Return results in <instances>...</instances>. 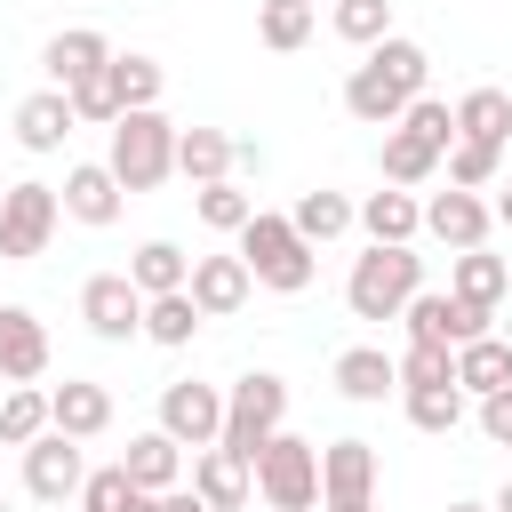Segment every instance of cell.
<instances>
[{
	"label": "cell",
	"instance_id": "obj_1",
	"mask_svg": "<svg viewBox=\"0 0 512 512\" xmlns=\"http://www.w3.org/2000/svg\"><path fill=\"white\" fill-rule=\"evenodd\" d=\"M424 80H432L424 40L384 32V40H376V48H360V64L344 72V112H352V120H368V128H392V120L408 112V96H424Z\"/></svg>",
	"mask_w": 512,
	"mask_h": 512
},
{
	"label": "cell",
	"instance_id": "obj_2",
	"mask_svg": "<svg viewBox=\"0 0 512 512\" xmlns=\"http://www.w3.org/2000/svg\"><path fill=\"white\" fill-rule=\"evenodd\" d=\"M232 240H240L248 280H256V288H272V296H304V288H312V272H320V248H312L280 208H256Z\"/></svg>",
	"mask_w": 512,
	"mask_h": 512
},
{
	"label": "cell",
	"instance_id": "obj_3",
	"mask_svg": "<svg viewBox=\"0 0 512 512\" xmlns=\"http://www.w3.org/2000/svg\"><path fill=\"white\" fill-rule=\"evenodd\" d=\"M416 288H424L416 240H368V256H352L344 304H352V320H400V304H408Z\"/></svg>",
	"mask_w": 512,
	"mask_h": 512
},
{
	"label": "cell",
	"instance_id": "obj_4",
	"mask_svg": "<svg viewBox=\"0 0 512 512\" xmlns=\"http://www.w3.org/2000/svg\"><path fill=\"white\" fill-rule=\"evenodd\" d=\"M104 168L120 176V192H152V184H168V176H176V120H168L160 104L120 112V120H112V152H104Z\"/></svg>",
	"mask_w": 512,
	"mask_h": 512
},
{
	"label": "cell",
	"instance_id": "obj_5",
	"mask_svg": "<svg viewBox=\"0 0 512 512\" xmlns=\"http://www.w3.org/2000/svg\"><path fill=\"white\" fill-rule=\"evenodd\" d=\"M280 424H288V376L248 368L240 384H224V432H216V448H232L240 464H256V448H264Z\"/></svg>",
	"mask_w": 512,
	"mask_h": 512
},
{
	"label": "cell",
	"instance_id": "obj_6",
	"mask_svg": "<svg viewBox=\"0 0 512 512\" xmlns=\"http://www.w3.org/2000/svg\"><path fill=\"white\" fill-rule=\"evenodd\" d=\"M248 472H256V496H264L272 512H312V504H320V440L272 432Z\"/></svg>",
	"mask_w": 512,
	"mask_h": 512
},
{
	"label": "cell",
	"instance_id": "obj_7",
	"mask_svg": "<svg viewBox=\"0 0 512 512\" xmlns=\"http://www.w3.org/2000/svg\"><path fill=\"white\" fill-rule=\"evenodd\" d=\"M56 224H64V200H56V184L24 176V184H8V192H0V256H8V264H32V256H48Z\"/></svg>",
	"mask_w": 512,
	"mask_h": 512
},
{
	"label": "cell",
	"instance_id": "obj_8",
	"mask_svg": "<svg viewBox=\"0 0 512 512\" xmlns=\"http://www.w3.org/2000/svg\"><path fill=\"white\" fill-rule=\"evenodd\" d=\"M264 168V152L248 136H224V128H176V176L184 184H216V176H248Z\"/></svg>",
	"mask_w": 512,
	"mask_h": 512
},
{
	"label": "cell",
	"instance_id": "obj_9",
	"mask_svg": "<svg viewBox=\"0 0 512 512\" xmlns=\"http://www.w3.org/2000/svg\"><path fill=\"white\" fill-rule=\"evenodd\" d=\"M80 320H88V336H104V344L144 336V296H136V280H128V272L80 280Z\"/></svg>",
	"mask_w": 512,
	"mask_h": 512
},
{
	"label": "cell",
	"instance_id": "obj_10",
	"mask_svg": "<svg viewBox=\"0 0 512 512\" xmlns=\"http://www.w3.org/2000/svg\"><path fill=\"white\" fill-rule=\"evenodd\" d=\"M160 432H168L176 448H208V440L224 432V392H216V384H192V376L160 384Z\"/></svg>",
	"mask_w": 512,
	"mask_h": 512
},
{
	"label": "cell",
	"instance_id": "obj_11",
	"mask_svg": "<svg viewBox=\"0 0 512 512\" xmlns=\"http://www.w3.org/2000/svg\"><path fill=\"white\" fill-rule=\"evenodd\" d=\"M80 480H88V456H80V440L48 424V432L24 448V488H32L40 504H64V496H80Z\"/></svg>",
	"mask_w": 512,
	"mask_h": 512
},
{
	"label": "cell",
	"instance_id": "obj_12",
	"mask_svg": "<svg viewBox=\"0 0 512 512\" xmlns=\"http://www.w3.org/2000/svg\"><path fill=\"white\" fill-rule=\"evenodd\" d=\"M56 200H64V216L72 224H88V232H104V224H120V176L104 168V160H72L64 168V184H56Z\"/></svg>",
	"mask_w": 512,
	"mask_h": 512
},
{
	"label": "cell",
	"instance_id": "obj_13",
	"mask_svg": "<svg viewBox=\"0 0 512 512\" xmlns=\"http://www.w3.org/2000/svg\"><path fill=\"white\" fill-rule=\"evenodd\" d=\"M488 224H496V208L480 200V192H432L424 200V232L440 240V248H488Z\"/></svg>",
	"mask_w": 512,
	"mask_h": 512
},
{
	"label": "cell",
	"instance_id": "obj_14",
	"mask_svg": "<svg viewBox=\"0 0 512 512\" xmlns=\"http://www.w3.org/2000/svg\"><path fill=\"white\" fill-rule=\"evenodd\" d=\"M192 304H200V320H232L248 296H256V280H248V264H240V248L232 256H192Z\"/></svg>",
	"mask_w": 512,
	"mask_h": 512
},
{
	"label": "cell",
	"instance_id": "obj_15",
	"mask_svg": "<svg viewBox=\"0 0 512 512\" xmlns=\"http://www.w3.org/2000/svg\"><path fill=\"white\" fill-rule=\"evenodd\" d=\"M184 488H192L208 512H240V504L256 496V472H248L232 448H216V440H208V448H192V480H184Z\"/></svg>",
	"mask_w": 512,
	"mask_h": 512
},
{
	"label": "cell",
	"instance_id": "obj_16",
	"mask_svg": "<svg viewBox=\"0 0 512 512\" xmlns=\"http://www.w3.org/2000/svg\"><path fill=\"white\" fill-rule=\"evenodd\" d=\"M0 376L8 384H40L48 376V328L32 304H0Z\"/></svg>",
	"mask_w": 512,
	"mask_h": 512
},
{
	"label": "cell",
	"instance_id": "obj_17",
	"mask_svg": "<svg viewBox=\"0 0 512 512\" xmlns=\"http://www.w3.org/2000/svg\"><path fill=\"white\" fill-rule=\"evenodd\" d=\"M328 384H336L344 400L376 408L384 392H400V368H392V352H384V344H344V352H336V368H328Z\"/></svg>",
	"mask_w": 512,
	"mask_h": 512
},
{
	"label": "cell",
	"instance_id": "obj_18",
	"mask_svg": "<svg viewBox=\"0 0 512 512\" xmlns=\"http://www.w3.org/2000/svg\"><path fill=\"white\" fill-rule=\"evenodd\" d=\"M104 64H112V40H104L96 24H72V32H56V40L40 48L48 88H72V80H88V72H104Z\"/></svg>",
	"mask_w": 512,
	"mask_h": 512
},
{
	"label": "cell",
	"instance_id": "obj_19",
	"mask_svg": "<svg viewBox=\"0 0 512 512\" xmlns=\"http://www.w3.org/2000/svg\"><path fill=\"white\" fill-rule=\"evenodd\" d=\"M48 424L72 432V440H96V432H112V392L88 384V376H64V384L48 392Z\"/></svg>",
	"mask_w": 512,
	"mask_h": 512
},
{
	"label": "cell",
	"instance_id": "obj_20",
	"mask_svg": "<svg viewBox=\"0 0 512 512\" xmlns=\"http://www.w3.org/2000/svg\"><path fill=\"white\" fill-rule=\"evenodd\" d=\"M376 496V448L368 440H328L320 448V504H352Z\"/></svg>",
	"mask_w": 512,
	"mask_h": 512
},
{
	"label": "cell",
	"instance_id": "obj_21",
	"mask_svg": "<svg viewBox=\"0 0 512 512\" xmlns=\"http://www.w3.org/2000/svg\"><path fill=\"white\" fill-rule=\"evenodd\" d=\"M72 128H80V120H72V96H64V88H40V96H24V104H16V144H24V152H40V160H48V152H64V136H72Z\"/></svg>",
	"mask_w": 512,
	"mask_h": 512
},
{
	"label": "cell",
	"instance_id": "obj_22",
	"mask_svg": "<svg viewBox=\"0 0 512 512\" xmlns=\"http://www.w3.org/2000/svg\"><path fill=\"white\" fill-rule=\"evenodd\" d=\"M352 224H360L368 240H416V232H424V200H416L408 184H384V192L352 200Z\"/></svg>",
	"mask_w": 512,
	"mask_h": 512
},
{
	"label": "cell",
	"instance_id": "obj_23",
	"mask_svg": "<svg viewBox=\"0 0 512 512\" xmlns=\"http://www.w3.org/2000/svg\"><path fill=\"white\" fill-rule=\"evenodd\" d=\"M120 472H128L136 488H152V496H160V488H176V480H184V448L152 424V432H136V440L120 448Z\"/></svg>",
	"mask_w": 512,
	"mask_h": 512
},
{
	"label": "cell",
	"instance_id": "obj_24",
	"mask_svg": "<svg viewBox=\"0 0 512 512\" xmlns=\"http://www.w3.org/2000/svg\"><path fill=\"white\" fill-rule=\"evenodd\" d=\"M448 112H456V136H472V144H512V96H504V88L480 80V88H464Z\"/></svg>",
	"mask_w": 512,
	"mask_h": 512
},
{
	"label": "cell",
	"instance_id": "obj_25",
	"mask_svg": "<svg viewBox=\"0 0 512 512\" xmlns=\"http://www.w3.org/2000/svg\"><path fill=\"white\" fill-rule=\"evenodd\" d=\"M456 384H464V400H480V392H504L512 384V344L488 328V336H472V344H456Z\"/></svg>",
	"mask_w": 512,
	"mask_h": 512
},
{
	"label": "cell",
	"instance_id": "obj_26",
	"mask_svg": "<svg viewBox=\"0 0 512 512\" xmlns=\"http://www.w3.org/2000/svg\"><path fill=\"white\" fill-rule=\"evenodd\" d=\"M448 296H464V304H504V296H512L504 256H488V248H456V264H448Z\"/></svg>",
	"mask_w": 512,
	"mask_h": 512
},
{
	"label": "cell",
	"instance_id": "obj_27",
	"mask_svg": "<svg viewBox=\"0 0 512 512\" xmlns=\"http://www.w3.org/2000/svg\"><path fill=\"white\" fill-rule=\"evenodd\" d=\"M312 32H320V8L312 0H256V40L272 56H296Z\"/></svg>",
	"mask_w": 512,
	"mask_h": 512
},
{
	"label": "cell",
	"instance_id": "obj_28",
	"mask_svg": "<svg viewBox=\"0 0 512 512\" xmlns=\"http://www.w3.org/2000/svg\"><path fill=\"white\" fill-rule=\"evenodd\" d=\"M104 80H112V96H120V112H136V104H160V96H168V64H160V56H136V48H128V56L112 48V64H104Z\"/></svg>",
	"mask_w": 512,
	"mask_h": 512
},
{
	"label": "cell",
	"instance_id": "obj_29",
	"mask_svg": "<svg viewBox=\"0 0 512 512\" xmlns=\"http://www.w3.org/2000/svg\"><path fill=\"white\" fill-rule=\"evenodd\" d=\"M288 224H296L312 248H328V240H344V232H352V200H344V192H328V184H312V192H296Z\"/></svg>",
	"mask_w": 512,
	"mask_h": 512
},
{
	"label": "cell",
	"instance_id": "obj_30",
	"mask_svg": "<svg viewBox=\"0 0 512 512\" xmlns=\"http://www.w3.org/2000/svg\"><path fill=\"white\" fill-rule=\"evenodd\" d=\"M128 280H136V296H168V288L192 280V256H184L176 240H144V248L128 256Z\"/></svg>",
	"mask_w": 512,
	"mask_h": 512
},
{
	"label": "cell",
	"instance_id": "obj_31",
	"mask_svg": "<svg viewBox=\"0 0 512 512\" xmlns=\"http://www.w3.org/2000/svg\"><path fill=\"white\" fill-rule=\"evenodd\" d=\"M144 336H152V344H168V352H184V344L200 336V304H192V288L144 296Z\"/></svg>",
	"mask_w": 512,
	"mask_h": 512
},
{
	"label": "cell",
	"instance_id": "obj_32",
	"mask_svg": "<svg viewBox=\"0 0 512 512\" xmlns=\"http://www.w3.org/2000/svg\"><path fill=\"white\" fill-rule=\"evenodd\" d=\"M192 216L208 232H240L256 216V192H240V176H216V184H192Z\"/></svg>",
	"mask_w": 512,
	"mask_h": 512
},
{
	"label": "cell",
	"instance_id": "obj_33",
	"mask_svg": "<svg viewBox=\"0 0 512 512\" xmlns=\"http://www.w3.org/2000/svg\"><path fill=\"white\" fill-rule=\"evenodd\" d=\"M400 408H408V424H416V432H456L472 400H464V384L448 376V384H416V392H400Z\"/></svg>",
	"mask_w": 512,
	"mask_h": 512
},
{
	"label": "cell",
	"instance_id": "obj_34",
	"mask_svg": "<svg viewBox=\"0 0 512 512\" xmlns=\"http://www.w3.org/2000/svg\"><path fill=\"white\" fill-rule=\"evenodd\" d=\"M48 432V392L40 384H8L0 392V448H32Z\"/></svg>",
	"mask_w": 512,
	"mask_h": 512
},
{
	"label": "cell",
	"instance_id": "obj_35",
	"mask_svg": "<svg viewBox=\"0 0 512 512\" xmlns=\"http://www.w3.org/2000/svg\"><path fill=\"white\" fill-rule=\"evenodd\" d=\"M376 160H384V184H424V176L440 168V144H424V136H408V128L392 120V128H384V152H376Z\"/></svg>",
	"mask_w": 512,
	"mask_h": 512
},
{
	"label": "cell",
	"instance_id": "obj_36",
	"mask_svg": "<svg viewBox=\"0 0 512 512\" xmlns=\"http://www.w3.org/2000/svg\"><path fill=\"white\" fill-rule=\"evenodd\" d=\"M328 24L344 48H376L392 32V0H328Z\"/></svg>",
	"mask_w": 512,
	"mask_h": 512
},
{
	"label": "cell",
	"instance_id": "obj_37",
	"mask_svg": "<svg viewBox=\"0 0 512 512\" xmlns=\"http://www.w3.org/2000/svg\"><path fill=\"white\" fill-rule=\"evenodd\" d=\"M80 512H152V488H136L120 464H104L80 480Z\"/></svg>",
	"mask_w": 512,
	"mask_h": 512
},
{
	"label": "cell",
	"instance_id": "obj_38",
	"mask_svg": "<svg viewBox=\"0 0 512 512\" xmlns=\"http://www.w3.org/2000/svg\"><path fill=\"white\" fill-rule=\"evenodd\" d=\"M440 160H448V184H456V192H488L496 168H504V144H472V136H456Z\"/></svg>",
	"mask_w": 512,
	"mask_h": 512
},
{
	"label": "cell",
	"instance_id": "obj_39",
	"mask_svg": "<svg viewBox=\"0 0 512 512\" xmlns=\"http://www.w3.org/2000/svg\"><path fill=\"white\" fill-rule=\"evenodd\" d=\"M392 368H400V392H416V384H448L456 352L448 344H408V352H392Z\"/></svg>",
	"mask_w": 512,
	"mask_h": 512
},
{
	"label": "cell",
	"instance_id": "obj_40",
	"mask_svg": "<svg viewBox=\"0 0 512 512\" xmlns=\"http://www.w3.org/2000/svg\"><path fill=\"white\" fill-rule=\"evenodd\" d=\"M400 128H408V136H424V144H440V152L456 144V112H448V104H440L432 88H424V96H408V112H400Z\"/></svg>",
	"mask_w": 512,
	"mask_h": 512
},
{
	"label": "cell",
	"instance_id": "obj_41",
	"mask_svg": "<svg viewBox=\"0 0 512 512\" xmlns=\"http://www.w3.org/2000/svg\"><path fill=\"white\" fill-rule=\"evenodd\" d=\"M64 96H72V120H96V128H112V120H120V96H112V80H104V72L72 80Z\"/></svg>",
	"mask_w": 512,
	"mask_h": 512
},
{
	"label": "cell",
	"instance_id": "obj_42",
	"mask_svg": "<svg viewBox=\"0 0 512 512\" xmlns=\"http://www.w3.org/2000/svg\"><path fill=\"white\" fill-rule=\"evenodd\" d=\"M472 416H480V432H488L496 448H512V384H504V392H480Z\"/></svg>",
	"mask_w": 512,
	"mask_h": 512
},
{
	"label": "cell",
	"instance_id": "obj_43",
	"mask_svg": "<svg viewBox=\"0 0 512 512\" xmlns=\"http://www.w3.org/2000/svg\"><path fill=\"white\" fill-rule=\"evenodd\" d=\"M152 512H208V504H200V496L176 480V488H160V496H152Z\"/></svg>",
	"mask_w": 512,
	"mask_h": 512
},
{
	"label": "cell",
	"instance_id": "obj_44",
	"mask_svg": "<svg viewBox=\"0 0 512 512\" xmlns=\"http://www.w3.org/2000/svg\"><path fill=\"white\" fill-rule=\"evenodd\" d=\"M320 512H376V496H352V504H320Z\"/></svg>",
	"mask_w": 512,
	"mask_h": 512
},
{
	"label": "cell",
	"instance_id": "obj_45",
	"mask_svg": "<svg viewBox=\"0 0 512 512\" xmlns=\"http://www.w3.org/2000/svg\"><path fill=\"white\" fill-rule=\"evenodd\" d=\"M488 512H512V480H504V488H496V496H488Z\"/></svg>",
	"mask_w": 512,
	"mask_h": 512
},
{
	"label": "cell",
	"instance_id": "obj_46",
	"mask_svg": "<svg viewBox=\"0 0 512 512\" xmlns=\"http://www.w3.org/2000/svg\"><path fill=\"white\" fill-rule=\"evenodd\" d=\"M496 216H504V224H512V184H504V200H496Z\"/></svg>",
	"mask_w": 512,
	"mask_h": 512
},
{
	"label": "cell",
	"instance_id": "obj_47",
	"mask_svg": "<svg viewBox=\"0 0 512 512\" xmlns=\"http://www.w3.org/2000/svg\"><path fill=\"white\" fill-rule=\"evenodd\" d=\"M448 512H488V504H472V496H464V504H448Z\"/></svg>",
	"mask_w": 512,
	"mask_h": 512
},
{
	"label": "cell",
	"instance_id": "obj_48",
	"mask_svg": "<svg viewBox=\"0 0 512 512\" xmlns=\"http://www.w3.org/2000/svg\"><path fill=\"white\" fill-rule=\"evenodd\" d=\"M0 512H8V496H0Z\"/></svg>",
	"mask_w": 512,
	"mask_h": 512
},
{
	"label": "cell",
	"instance_id": "obj_49",
	"mask_svg": "<svg viewBox=\"0 0 512 512\" xmlns=\"http://www.w3.org/2000/svg\"><path fill=\"white\" fill-rule=\"evenodd\" d=\"M504 272H512V256H504Z\"/></svg>",
	"mask_w": 512,
	"mask_h": 512
},
{
	"label": "cell",
	"instance_id": "obj_50",
	"mask_svg": "<svg viewBox=\"0 0 512 512\" xmlns=\"http://www.w3.org/2000/svg\"><path fill=\"white\" fill-rule=\"evenodd\" d=\"M0 392H8V376H0Z\"/></svg>",
	"mask_w": 512,
	"mask_h": 512
},
{
	"label": "cell",
	"instance_id": "obj_51",
	"mask_svg": "<svg viewBox=\"0 0 512 512\" xmlns=\"http://www.w3.org/2000/svg\"><path fill=\"white\" fill-rule=\"evenodd\" d=\"M264 512H272V504H264Z\"/></svg>",
	"mask_w": 512,
	"mask_h": 512
},
{
	"label": "cell",
	"instance_id": "obj_52",
	"mask_svg": "<svg viewBox=\"0 0 512 512\" xmlns=\"http://www.w3.org/2000/svg\"><path fill=\"white\" fill-rule=\"evenodd\" d=\"M312 8H320V0H312Z\"/></svg>",
	"mask_w": 512,
	"mask_h": 512
}]
</instances>
